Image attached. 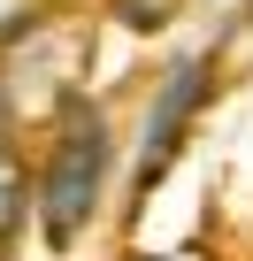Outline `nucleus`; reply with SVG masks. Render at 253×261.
Returning <instances> with one entry per match:
<instances>
[{
    "label": "nucleus",
    "mask_w": 253,
    "mask_h": 261,
    "mask_svg": "<svg viewBox=\"0 0 253 261\" xmlns=\"http://www.w3.org/2000/svg\"><path fill=\"white\" fill-rule=\"evenodd\" d=\"M100 177H107V123H100V108H69L62 130H54L46 177H39V223H46V246H69V238L92 223Z\"/></svg>",
    "instance_id": "f257e3e1"
},
{
    "label": "nucleus",
    "mask_w": 253,
    "mask_h": 261,
    "mask_svg": "<svg viewBox=\"0 0 253 261\" xmlns=\"http://www.w3.org/2000/svg\"><path fill=\"white\" fill-rule=\"evenodd\" d=\"M200 92H207V62H177V77L161 85V100H154V115H146V162H138V185H154V177L169 169V154L184 146V123H192Z\"/></svg>",
    "instance_id": "f03ea898"
},
{
    "label": "nucleus",
    "mask_w": 253,
    "mask_h": 261,
    "mask_svg": "<svg viewBox=\"0 0 253 261\" xmlns=\"http://www.w3.org/2000/svg\"><path fill=\"white\" fill-rule=\"evenodd\" d=\"M39 31H46V0H0V62Z\"/></svg>",
    "instance_id": "7ed1b4c3"
},
{
    "label": "nucleus",
    "mask_w": 253,
    "mask_h": 261,
    "mask_svg": "<svg viewBox=\"0 0 253 261\" xmlns=\"http://www.w3.org/2000/svg\"><path fill=\"white\" fill-rule=\"evenodd\" d=\"M16 223H23V169L0 154V261H8V246H16Z\"/></svg>",
    "instance_id": "20e7f679"
},
{
    "label": "nucleus",
    "mask_w": 253,
    "mask_h": 261,
    "mask_svg": "<svg viewBox=\"0 0 253 261\" xmlns=\"http://www.w3.org/2000/svg\"><path fill=\"white\" fill-rule=\"evenodd\" d=\"M8 123H16V108H8V92H0V154H8Z\"/></svg>",
    "instance_id": "39448f33"
}]
</instances>
